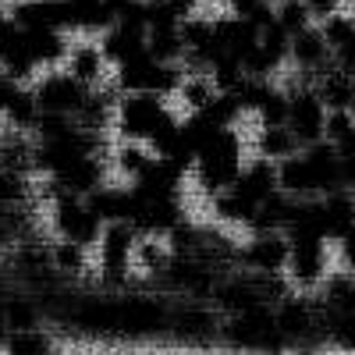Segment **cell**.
Listing matches in <instances>:
<instances>
[{"label":"cell","mask_w":355,"mask_h":355,"mask_svg":"<svg viewBox=\"0 0 355 355\" xmlns=\"http://www.w3.org/2000/svg\"><path fill=\"white\" fill-rule=\"evenodd\" d=\"M0 71L18 82H36V71H40L33 50H28L25 28L15 18L0 21Z\"/></svg>","instance_id":"ba28073f"},{"label":"cell","mask_w":355,"mask_h":355,"mask_svg":"<svg viewBox=\"0 0 355 355\" xmlns=\"http://www.w3.org/2000/svg\"><path fill=\"white\" fill-rule=\"evenodd\" d=\"M217 82H214V75L210 71H185V78H182V85H178V103H182L189 114H199V110H206L214 100H217Z\"/></svg>","instance_id":"9a60e30c"},{"label":"cell","mask_w":355,"mask_h":355,"mask_svg":"<svg viewBox=\"0 0 355 355\" xmlns=\"http://www.w3.org/2000/svg\"><path fill=\"white\" fill-rule=\"evenodd\" d=\"M291 64L299 68V75L309 78V82L334 64V50H331V43H327L320 25H309V28L291 36Z\"/></svg>","instance_id":"9c48e42d"},{"label":"cell","mask_w":355,"mask_h":355,"mask_svg":"<svg viewBox=\"0 0 355 355\" xmlns=\"http://www.w3.org/2000/svg\"><path fill=\"white\" fill-rule=\"evenodd\" d=\"M277 327H281V334H302V331L309 327V313H306V306L288 302V306L277 313Z\"/></svg>","instance_id":"484cf974"},{"label":"cell","mask_w":355,"mask_h":355,"mask_svg":"<svg viewBox=\"0 0 355 355\" xmlns=\"http://www.w3.org/2000/svg\"><path fill=\"white\" fill-rule=\"evenodd\" d=\"M178 121L174 110L167 107V96L157 93H121L114 110V132L117 139H135L150 146L164 128Z\"/></svg>","instance_id":"6da1fadb"},{"label":"cell","mask_w":355,"mask_h":355,"mask_svg":"<svg viewBox=\"0 0 355 355\" xmlns=\"http://www.w3.org/2000/svg\"><path fill=\"white\" fill-rule=\"evenodd\" d=\"M146 40H150V25H146V18H117L107 33L100 36V46L107 53L110 68H125L132 61H139L146 50Z\"/></svg>","instance_id":"8992f818"},{"label":"cell","mask_w":355,"mask_h":355,"mask_svg":"<svg viewBox=\"0 0 355 355\" xmlns=\"http://www.w3.org/2000/svg\"><path fill=\"white\" fill-rule=\"evenodd\" d=\"M334 64H338V68H345V71L355 78V33H352V36L334 50Z\"/></svg>","instance_id":"4316f807"},{"label":"cell","mask_w":355,"mask_h":355,"mask_svg":"<svg viewBox=\"0 0 355 355\" xmlns=\"http://www.w3.org/2000/svg\"><path fill=\"white\" fill-rule=\"evenodd\" d=\"M277 182H281V189H284L288 196H309V192H320V189H316V174H313L306 153H302V157L295 153V157L281 160V167H277Z\"/></svg>","instance_id":"ac0fdd59"},{"label":"cell","mask_w":355,"mask_h":355,"mask_svg":"<svg viewBox=\"0 0 355 355\" xmlns=\"http://www.w3.org/2000/svg\"><path fill=\"white\" fill-rule=\"evenodd\" d=\"M33 93H36L43 114H68V117H75L82 110V103L89 100V85L78 82L68 68H46L33 82Z\"/></svg>","instance_id":"5b68a950"},{"label":"cell","mask_w":355,"mask_h":355,"mask_svg":"<svg viewBox=\"0 0 355 355\" xmlns=\"http://www.w3.org/2000/svg\"><path fill=\"white\" fill-rule=\"evenodd\" d=\"M313 85H316L320 100L327 103V110H355V78L345 68L331 64L327 71H320L313 78Z\"/></svg>","instance_id":"4fadbf2b"},{"label":"cell","mask_w":355,"mask_h":355,"mask_svg":"<svg viewBox=\"0 0 355 355\" xmlns=\"http://www.w3.org/2000/svg\"><path fill=\"white\" fill-rule=\"evenodd\" d=\"M8 355H53L50 341L36 331H11L8 341Z\"/></svg>","instance_id":"d4e9b609"},{"label":"cell","mask_w":355,"mask_h":355,"mask_svg":"<svg viewBox=\"0 0 355 355\" xmlns=\"http://www.w3.org/2000/svg\"><path fill=\"white\" fill-rule=\"evenodd\" d=\"M50 263L64 274H82L89 266V245H78L71 239H57V245L50 249Z\"/></svg>","instance_id":"7402d4cb"},{"label":"cell","mask_w":355,"mask_h":355,"mask_svg":"<svg viewBox=\"0 0 355 355\" xmlns=\"http://www.w3.org/2000/svg\"><path fill=\"white\" fill-rule=\"evenodd\" d=\"M64 68H68V71H71L78 82H85L89 89H96V85H103L110 61H107V53H103L100 40H93V36H82V40H75V43H71Z\"/></svg>","instance_id":"30bf717a"},{"label":"cell","mask_w":355,"mask_h":355,"mask_svg":"<svg viewBox=\"0 0 355 355\" xmlns=\"http://www.w3.org/2000/svg\"><path fill=\"white\" fill-rule=\"evenodd\" d=\"M323 239H291V252H288V274L299 284H316L323 277Z\"/></svg>","instance_id":"7c38bea8"},{"label":"cell","mask_w":355,"mask_h":355,"mask_svg":"<svg viewBox=\"0 0 355 355\" xmlns=\"http://www.w3.org/2000/svg\"><path fill=\"white\" fill-rule=\"evenodd\" d=\"M352 18H355V11H352Z\"/></svg>","instance_id":"1f68e13d"},{"label":"cell","mask_w":355,"mask_h":355,"mask_svg":"<svg viewBox=\"0 0 355 355\" xmlns=\"http://www.w3.org/2000/svg\"><path fill=\"white\" fill-rule=\"evenodd\" d=\"M274 18H277V25L284 28L288 36H295V33H302V28L313 25V15H309L306 0H277Z\"/></svg>","instance_id":"603a6c76"},{"label":"cell","mask_w":355,"mask_h":355,"mask_svg":"<svg viewBox=\"0 0 355 355\" xmlns=\"http://www.w3.org/2000/svg\"><path fill=\"white\" fill-rule=\"evenodd\" d=\"M299 139H295V132L288 128V125H263V132H259V139H256V150H259V157H266V160H288V157H295V150H299Z\"/></svg>","instance_id":"d6986e66"},{"label":"cell","mask_w":355,"mask_h":355,"mask_svg":"<svg viewBox=\"0 0 355 355\" xmlns=\"http://www.w3.org/2000/svg\"><path fill=\"white\" fill-rule=\"evenodd\" d=\"M306 4H309L313 21H323V18H331V15L341 11V0H306Z\"/></svg>","instance_id":"83f0119b"},{"label":"cell","mask_w":355,"mask_h":355,"mask_svg":"<svg viewBox=\"0 0 355 355\" xmlns=\"http://www.w3.org/2000/svg\"><path fill=\"white\" fill-rule=\"evenodd\" d=\"M153 160V150L146 142H135V139H117L114 146V167L121 171L125 178H139V171Z\"/></svg>","instance_id":"44dd1931"},{"label":"cell","mask_w":355,"mask_h":355,"mask_svg":"<svg viewBox=\"0 0 355 355\" xmlns=\"http://www.w3.org/2000/svg\"><path fill=\"white\" fill-rule=\"evenodd\" d=\"M327 103L320 100L316 85L309 78H302L295 89H288V128L295 132L302 146L323 142L327 139Z\"/></svg>","instance_id":"277c9868"},{"label":"cell","mask_w":355,"mask_h":355,"mask_svg":"<svg viewBox=\"0 0 355 355\" xmlns=\"http://www.w3.org/2000/svg\"><path fill=\"white\" fill-rule=\"evenodd\" d=\"M50 224L57 231V239H71L78 245H100L103 234V220L93 206L85 202V196H71V192H57L50 199Z\"/></svg>","instance_id":"7a4b0ae2"},{"label":"cell","mask_w":355,"mask_h":355,"mask_svg":"<svg viewBox=\"0 0 355 355\" xmlns=\"http://www.w3.org/2000/svg\"><path fill=\"white\" fill-rule=\"evenodd\" d=\"M28 36V50H33L36 64L46 71V68H61L68 61V50H71V40L68 33H61V28H33Z\"/></svg>","instance_id":"5bb4252c"},{"label":"cell","mask_w":355,"mask_h":355,"mask_svg":"<svg viewBox=\"0 0 355 355\" xmlns=\"http://www.w3.org/2000/svg\"><path fill=\"white\" fill-rule=\"evenodd\" d=\"M0 316H4V323H8L11 331H36V320H40L36 306L25 302V299L4 302V306H0Z\"/></svg>","instance_id":"cb8c5ba5"},{"label":"cell","mask_w":355,"mask_h":355,"mask_svg":"<svg viewBox=\"0 0 355 355\" xmlns=\"http://www.w3.org/2000/svg\"><path fill=\"white\" fill-rule=\"evenodd\" d=\"M0 302H4V281H0Z\"/></svg>","instance_id":"4dcf8cb0"},{"label":"cell","mask_w":355,"mask_h":355,"mask_svg":"<svg viewBox=\"0 0 355 355\" xmlns=\"http://www.w3.org/2000/svg\"><path fill=\"white\" fill-rule=\"evenodd\" d=\"M341 252H345V259H348V266H355V224L341 234Z\"/></svg>","instance_id":"f1b7e54d"},{"label":"cell","mask_w":355,"mask_h":355,"mask_svg":"<svg viewBox=\"0 0 355 355\" xmlns=\"http://www.w3.org/2000/svg\"><path fill=\"white\" fill-rule=\"evenodd\" d=\"M182 78H185V64H167V61H157V57L142 53L139 61L117 68L114 85L121 89V93H157V96H171V93H178Z\"/></svg>","instance_id":"3957f363"},{"label":"cell","mask_w":355,"mask_h":355,"mask_svg":"<svg viewBox=\"0 0 355 355\" xmlns=\"http://www.w3.org/2000/svg\"><path fill=\"white\" fill-rule=\"evenodd\" d=\"M288 252H291V242L277 239L274 231H263L252 239V245L245 249V259L252 266H259V270H277V266L288 263Z\"/></svg>","instance_id":"2e32d148"},{"label":"cell","mask_w":355,"mask_h":355,"mask_svg":"<svg viewBox=\"0 0 355 355\" xmlns=\"http://www.w3.org/2000/svg\"><path fill=\"white\" fill-rule=\"evenodd\" d=\"M85 202L100 214L103 224H117V220H132L135 206H139V192L135 185L121 189V185H100L85 196Z\"/></svg>","instance_id":"8fae6325"},{"label":"cell","mask_w":355,"mask_h":355,"mask_svg":"<svg viewBox=\"0 0 355 355\" xmlns=\"http://www.w3.org/2000/svg\"><path fill=\"white\" fill-rule=\"evenodd\" d=\"M146 50L157 61L167 64H182L185 61V40H182V25H153L150 40H146Z\"/></svg>","instance_id":"e0dca14e"},{"label":"cell","mask_w":355,"mask_h":355,"mask_svg":"<svg viewBox=\"0 0 355 355\" xmlns=\"http://www.w3.org/2000/svg\"><path fill=\"white\" fill-rule=\"evenodd\" d=\"M135 242H139V231L128 220H117V224L103 227V234H100V266H103L107 281H125V274L132 270Z\"/></svg>","instance_id":"52a82bcc"},{"label":"cell","mask_w":355,"mask_h":355,"mask_svg":"<svg viewBox=\"0 0 355 355\" xmlns=\"http://www.w3.org/2000/svg\"><path fill=\"white\" fill-rule=\"evenodd\" d=\"M171 263V249L167 242H160V234H139L135 242V256H132V266L139 274H160L167 270Z\"/></svg>","instance_id":"ffe728a7"},{"label":"cell","mask_w":355,"mask_h":355,"mask_svg":"<svg viewBox=\"0 0 355 355\" xmlns=\"http://www.w3.org/2000/svg\"><path fill=\"white\" fill-rule=\"evenodd\" d=\"M0 4H4V8H11V4H18V0H0Z\"/></svg>","instance_id":"f546056e"}]
</instances>
